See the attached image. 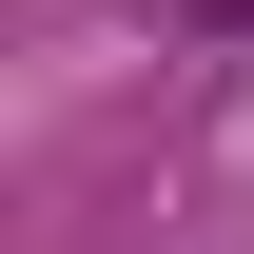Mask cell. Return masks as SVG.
<instances>
[{
    "label": "cell",
    "instance_id": "obj_1",
    "mask_svg": "<svg viewBox=\"0 0 254 254\" xmlns=\"http://www.w3.org/2000/svg\"><path fill=\"white\" fill-rule=\"evenodd\" d=\"M176 20H195V39H235V20H254V0H176Z\"/></svg>",
    "mask_w": 254,
    "mask_h": 254
}]
</instances>
